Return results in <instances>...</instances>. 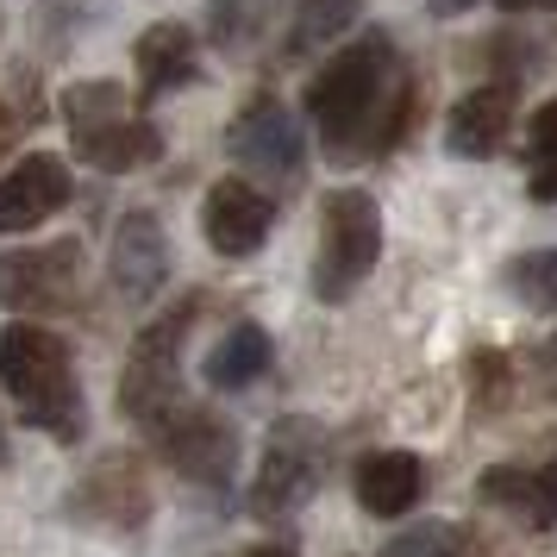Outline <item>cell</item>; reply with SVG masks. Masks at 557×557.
I'll return each instance as SVG.
<instances>
[{
    "label": "cell",
    "mask_w": 557,
    "mask_h": 557,
    "mask_svg": "<svg viewBox=\"0 0 557 557\" xmlns=\"http://www.w3.org/2000/svg\"><path fill=\"white\" fill-rule=\"evenodd\" d=\"M413 107H420V82L388 32H357V45H345L307 76V126L320 132L332 163L401 151L420 120Z\"/></svg>",
    "instance_id": "cell-1"
},
{
    "label": "cell",
    "mask_w": 557,
    "mask_h": 557,
    "mask_svg": "<svg viewBox=\"0 0 557 557\" xmlns=\"http://www.w3.org/2000/svg\"><path fill=\"white\" fill-rule=\"evenodd\" d=\"M0 388L32 432H45L57 445L88 438V395L76 376V351L51 326H38V320L0 326Z\"/></svg>",
    "instance_id": "cell-2"
},
{
    "label": "cell",
    "mask_w": 557,
    "mask_h": 557,
    "mask_svg": "<svg viewBox=\"0 0 557 557\" xmlns=\"http://www.w3.org/2000/svg\"><path fill=\"white\" fill-rule=\"evenodd\" d=\"M57 120L70 132L76 163L101 170V176H132V170L163 163V132L145 120V107L120 82H70L57 95Z\"/></svg>",
    "instance_id": "cell-3"
},
{
    "label": "cell",
    "mask_w": 557,
    "mask_h": 557,
    "mask_svg": "<svg viewBox=\"0 0 557 557\" xmlns=\"http://www.w3.org/2000/svg\"><path fill=\"white\" fill-rule=\"evenodd\" d=\"M207 295H182L176 307H163L157 320H145V332L132 338L126 351V376H120V413H126L132 426L145 432L157 426L170 407L188 401V388H182V345H188V332L201 320Z\"/></svg>",
    "instance_id": "cell-4"
},
{
    "label": "cell",
    "mask_w": 557,
    "mask_h": 557,
    "mask_svg": "<svg viewBox=\"0 0 557 557\" xmlns=\"http://www.w3.org/2000/svg\"><path fill=\"white\" fill-rule=\"evenodd\" d=\"M382 257V207L363 188L320 195V251H313V295L326 307L351 301Z\"/></svg>",
    "instance_id": "cell-5"
},
{
    "label": "cell",
    "mask_w": 557,
    "mask_h": 557,
    "mask_svg": "<svg viewBox=\"0 0 557 557\" xmlns=\"http://www.w3.org/2000/svg\"><path fill=\"white\" fill-rule=\"evenodd\" d=\"M320 482H326V432L307 413L276 420L251 476V513L257 520H295L320 495Z\"/></svg>",
    "instance_id": "cell-6"
},
{
    "label": "cell",
    "mask_w": 557,
    "mask_h": 557,
    "mask_svg": "<svg viewBox=\"0 0 557 557\" xmlns=\"http://www.w3.org/2000/svg\"><path fill=\"white\" fill-rule=\"evenodd\" d=\"M145 438H151V451L163 457L182 482L213 488V495H220V488H232L238 463H245V438H238V426H232L226 413L195 407V401L170 407L157 426H145Z\"/></svg>",
    "instance_id": "cell-7"
},
{
    "label": "cell",
    "mask_w": 557,
    "mask_h": 557,
    "mask_svg": "<svg viewBox=\"0 0 557 557\" xmlns=\"http://www.w3.org/2000/svg\"><path fill=\"white\" fill-rule=\"evenodd\" d=\"M226 151L238 170H251L257 182H270L276 195H295L307 182V132L276 95H251V101L232 113Z\"/></svg>",
    "instance_id": "cell-8"
},
{
    "label": "cell",
    "mask_w": 557,
    "mask_h": 557,
    "mask_svg": "<svg viewBox=\"0 0 557 557\" xmlns=\"http://www.w3.org/2000/svg\"><path fill=\"white\" fill-rule=\"evenodd\" d=\"M63 513L76 527H95V532H138L151 520V476L132 451H107L101 463H88V476L70 488Z\"/></svg>",
    "instance_id": "cell-9"
},
{
    "label": "cell",
    "mask_w": 557,
    "mask_h": 557,
    "mask_svg": "<svg viewBox=\"0 0 557 557\" xmlns=\"http://www.w3.org/2000/svg\"><path fill=\"white\" fill-rule=\"evenodd\" d=\"M82 295V245H26V251H0V307L7 313H63Z\"/></svg>",
    "instance_id": "cell-10"
},
{
    "label": "cell",
    "mask_w": 557,
    "mask_h": 557,
    "mask_svg": "<svg viewBox=\"0 0 557 557\" xmlns=\"http://www.w3.org/2000/svg\"><path fill=\"white\" fill-rule=\"evenodd\" d=\"M476 502L507 513V520H520L527 532H552L557 527V438L532 463H488L476 476Z\"/></svg>",
    "instance_id": "cell-11"
},
{
    "label": "cell",
    "mask_w": 557,
    "mask_h": 557,
    "mask_svg": "<svg viewBox=\"0 0 557 557\" xmlns=\"http://www.w3.org/2000/svg\"><path fill=\"white\" fill-rule=\"evenodd\" d=\"M76 195L70 182V163L51 151L20 157L7 176H0V238H20V232H38L51 213H63Z\"/></svg>",
    "instance_id": "cell-12"
},
{
    "label": "cell",
    "mask_w": 557,
    "mask_h": 557,
    "mask_svg": "<svg viewBox=\"0 0 557 557\" xmlns=\"http://www.w3.org/2000/svg\"><path fill=\"white\" fill-rule=\"evenodd\" d=\"M107 270L120 282L126 301H157V288L170 282V226L157 220L151 207H126L120 213V232H113V257Z\"/></svg>",
    "instance_id": "cell-13"
},
{
    "label": "cell",
    "mask_w": 557,
    "mask_h": 557,
    "mask_svg": "<svg viewBox=\"0 0 557 557\" xmlns=\"http://www.w3.org/2000/svg\"><path fill=\"white\" fill-rule=\"evenodd\" d=\"M270 226H276V207H270V195H263L257 182L226 176V182H213V188H207L201 232H207V245H213L220 257H251V251H263Z\"/></svg>",
    "instance_id": "cell-14"
},
{
    "label": "cell",
    "mask_w": 557,
    "mask_h": 557,
    "mask_svg": "<svg viewBox=\"0 0 557 557\" xmlns=\"http://www.w3.org/2000/svg\"><path fill=\"white\" fill-rule=\"evenodd\" d=\"M513 113H520V88L513 82H482V88H470L445 113V145H451V157H470V163L502 157L507 138H513Z\"/></svg>",
    "instance_id": "cell-15"
},
{
    "label": "cell",
    "mask_w": 557,
    "mask_h": 557,
    "mask_svg": "<svg viewBox=\"0 0 557 557\" xmlns=\"http://www.w3.org/2000/svg\"><path fill=\"white\" fill-rule=\"evenodd\" d=\"M132 63H138V107H151V101H163V95H176V88H188V82L201 76V45H195L188 26L157 20L151 32H138Z\"/></svg>",
    "instance_id": "cell-16"
},
{
    "label": "cell",
    "mask_w": 557,
    "mask_h": 557,
    "mask_svg": "<svg viewBox=\"0 0 557 557\" xmlns=\"http://www.w3.org/2000/svg\"><path fill=\"white\" fill-rule=\"evenodd\" d=\"M357 507L376 513V520H407L420 495H426V463L413 451H363L351 470Z\"/></svg>",
    "instance_id": "cell-17"
},
{
    "label": "cell",
    "mask_w": 557,
    "mask_h": 557,
    "mask_svg": "<svg viewBox=\"0 0 557 557\" xmlns=\"http://www.w3.org/2000/svg\"><path fill=\"white\" fill-rule=\"evenodd\" d=\"M270 357H276L270 332L257 326V320H238V326H226V338L207 351V388H213V395H245V388H257V382L270 376Z\"/></svg>",
    "instance_id": "cell-18"
},
{
    "label": "cell",
    "mask_w": 557,
    "mask_h": 557,
    "mask_svg": "<svg viewBox=\"0 0 557 557\" xmlns=\"http://www.w3.org/2000/svg\"><path fill=\"white\" fill-rule=\"evenodd\" d=\"M357 13H363V0H295V20H288L282 57H288V63H301V57H320L332 38L357 32Z\"/></svg>",
    "instance_id": "cell-19"
},
{
    "label": "cell",
    "mask_w": 557,
    "mask_h": 557,
    "mask_svg": "<svg viewBox=\"0 0 557 557\" xmlns=\"http://www.w3.org/2000/svg\"><path fill=\"white\" fill-rule=\"evenodd\" d=\"M382 557H502V545H488L476 527H445V520H420V527L395 532Z\"/></svg>",
    "instance_id": "cell-20"
},
{
    "label": "cell",
    "mask_w": 557,
    "mask_h": 557,
    "mask_svg": "<svg viewBox=\"0 0 557 557\" xmlns=\"http://www.w3.org/2000/svg\"><path fill=\"white\" fill-rule=\"evenodd\" d=\"M527 195L539 207L557 201V101H545L527 126Z\"/></svg>",
    "instance_id": "cell-21"
},
{
    "label": "cell",
    "mask_w": 557,
    "mask_h": 557,
    "mask_svg": "<svg viewBox=\"0 0 557 557\" xmlns=\"http://www.w3.org/2000/svg\"><path fill=\"white\" fill-rule=\"evenodd\" d=\"M263 7H276V0H213V13H207V38H213L220 51L245 57L257 38H263V26H270Z\"/></svg>",
    "instance_id": "cell-22"
},
{
    "label": "cell",
    "mask_w": 557,
    "mask_h": 557,
    "mask_svg": "<svg viewBox=\"0 0 557 557\" xmlns=\"http://www.w3.org/2000/svg\"><path fill=\"white\" fill-rule=\"evenodd\" d=\"M507 401H513V357L507 351H476L470 357V407H476V420L507 413Z\"/></svg>",
    "instance_id": "cell-23"
},
{
    "label": "cell",
    "mask_w": 557,
    "mask_h": 557,
    "mask_svg": "<svg viewBox=\"0 0 557 557\" xmlns=\"http://www.w3.org/2000/svg\"><path fill=\"white\" fill-rule=\"evenodd\" d=\"M507 288L532 307V313H557V251H527L507 263Z\"/></svg>",
    "instance_id": "cell-24"
},
{
    "label": "cell",
    "mask_w": 557,
    "mask_h": 557,
    "mask_svg": "<svg viewBox=\"0 0 557 557\" xmlns=\"http://www.w3.org/2000/svg\"><path fill=\"white\" fill-rule=\"evenodd\" d=\"M532 382H539V395H545V401H557V332L532 351Z\"/></svg>",
    "instance_id": "cell-25"
},
{
    "label": "cell",
    "mask_w": 557,
    "mask_h": 557,
    "mask_svg": "<svg viewBox=\"0 0 557 557\" xmlns=\"http://www.w3.org/2000/svg\"><path fill=\"white\" fill-rule=\"evenodd\" d=\"M26 126H32V113H20V107L0 95V163H7V151L20 145V132H26Z\"/></svg>",
    "instance_id": "cell-26"
},
{
    "label": "cell",
    "mask_w": 557,
    "mask_h": 557,
    "mask_svg": "<svg viewBox=\"0 0 557 557\" xmlns=\"http://www.w3.org/2000/svg\"><path fill=\"white\" fill-rule=\"evenodd\" d=\"M495 7H502V13H552L557 0H495Z\"/></svg>",
    "instance_id": "cell-27"
},
{
    "label": "cell",
    "mask_w": 557,
    "mask_h": 557,
    "mask_svg": "<svg viewBox=\"0 0 557 557\" xmlns=\"http://www.w3.org/2000/svg\"><path fill=\"white\" fill-rule=\"evenodd\" d=\"M432 13H438V20H457V13H470V7H476V0H426Z\"/></svg>",
    "instance_id": "cell-28"
},
{
    "label": "cell",
    "mask_w": 557,
    "mask_h": 557,
    "mask_svg": "<svg viewBox=\"0 0 557 557\" xmlns=\"http://www.w3.org/2000/svg\"><path fill=\"white\" fill-rule=\"evenodd\" d=\"M245 557H295V545H288V539H276V545H251Z\"/></svg>",
    "instance_id": "cell-29"
},
{
    "label": "cell",
    "mask_w": 557,
    "mask_h": 557,
    "mask_svg": "<svg viewBox=\"0 0 557 557\" xmlns=\"http://www.w3.org/2000/svg\"><path fill=\"white\" fill-rule=\"evenodd\" d=\"M0 463H7V426H0Z\"/></svg>",
    "instance_id": "cell-30"
}]
</instances>
